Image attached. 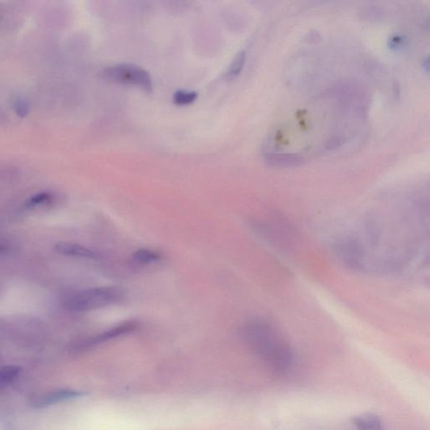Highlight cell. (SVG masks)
<instances>
[{
  "label": "cell",
  "mask_w": 430,
  "mask_h": 430,
  "mask_svg": "<svg viewBox=\"0 0 430 430\" xmlns=\"http://www.w3.org/2000/svg\"><path fill=\"white\" fill-rule=\"evenodd\" d=\"M353 424L357 430H384L380 418L372 412L356 416Z\"/></svg>",
  "instance_id": "ba28073f"
},
{
  "label": "cell",
  "mask_w": 430,
  "mask_h": 430,
  "mask_svg": "<svg viewBox=\"0 0 430 430\" xmlns=\"http://www.w3.org/2000/svg\"><path fill=\"white\" fill-rule=\"evenodd\" d=\"M265 163L274 168H290L300 167L304 159L295 153H270L265 156Z\"/></svg>",
  "instance_id": "8992f818"
},
{
  "label": "cell",
  "mask_w": 430,
  "mask_h": 430,
  "mask_svg": "<svg viewBox=\"0 0 430 430\" xmlns=\"http://www.w3.org/2000/svg\"><path fill=\"white\" fill-rule=\"evenodd\" d=\"M246 343L272 372L284 374L289 372L295 361V354L288 340L270 323L254 319L241 328Z\"/></svg>",
  "instance_id": "6da1fadb"
},
{
  "label": "cell",
  "mask_w": 430,
  "mask_h": 430,
  "mask_svg": "<svg viewBox=\"0 0 430 430\" xmlns=\"http://www.w3.org/2000/svg\"><path fill=\"white\" fill-rule=\"evenodd\" d=\"M20 369L14 365L0 368V390L6 389L18 380Z\"/></svg>",
  "instance_id": "9c48e42d"
},
{
  "label": "cell",
  "mask_w": 430,
  "mask_h": 430,
  "mask_svg": "<svg viewBox=\"0 0 430 430\" xmlns=\"http://www.w3.org/2000/svg\"><path fill=\"white\" fill-rule=\"evenodd\" d=\"M82 391L70 389H55L41 391L32 397L31 403L36 408H45L69 400L80 398Z\"/></svg>",
  "instance_id": "277c9868"
},
{
  "label": "cell",
  "mask_w": 430,
  "mask_h": 430,
  "mask_svg": "<svg viewBox=\"0 0 430 430\" xmlns=\"http://www.w3.org/2000/svg\"><path fill=\"white\" fill-rule=\"evenodd\" d=\"M55 250L62 255H70V257L87 259L97 258V255L93 250L79 244L72 243V242H58L55 245Z\"/></svg>",
  "instance_id": "52a82bcc"
},
{
  "label": "cell",
  "mask_w": 430,
  "mask_h": 430,
  "mask_svg": "<svg viewBox=\"0 0 430 430\" xmlns=\"http://www.w3.org/2000/svg\"><path fill=\"white\" fill-rule=\"evenodd\" d=\"M198 93L192 90H184L180 89L174 93L173 101L174 103L180 105H189L197 99Z\"/></svg>",
  "instance_id": "7c38bea8"
},
{
  "label": "cell",
  "mask_w": 430,
  "mask_h": 430,
  "mask_svg": "<svg viewBox=\"0 0 430 430\" xmlns=\"http://www.w3.org/2000/svg\"><path fill=\"white\" fill-rule=\"evenodd\" d=\"M140 328V323L135 321H130L121 323L116 327L112 328L109 330H106L100 335L93 336L92 338L85 340L83 342L79 344V348L86 349L95 346V344L102 342H107V340L120 337L123 335L133 333Z\"/></svg>",
  "instance_id": "5b68a950"
},
{
  "label": "cell",
  "mask_w": 430,
  "mask_h": 430,
  "mask_svg": "<svg viewBox=\"0 0 430 430\" xmlns=\"http://www.w3.org/2000/svg\"><path fill=\"white\" fill-rule=\"evenodd\" d=\"M6 247H4V246H2V245H0V253H4V251H6Z\"/></svg>",
  "instance_id": "5bb4252c"
},
{
  "label": "cell",
  "mask_w": 430,
  "mask_h": 430,
  "mask_svg": "<svg viewBox=\"0 0 430 430\" xmlns=\"http://www.w3.org/2000/svg\"><path fill=\"white\" fill-rule=\"evenodd\" d=\"M125 297V292L118 287H100L80 291L68 297L67 309L76 312H87L109 307L121 303Z\"/></svg>",
  "instance_id": "7a4b0ae2"
},
{
  "label": "cell",
  "mask_w": 430,
  "mask_h": 430,
  "mask_svg": "<svg viewBox=\"0 0 430 430\" xmlns=\"http://www.w3.org/2000/svg\"><path fill=\"white\" fill-rule=\"evenodd\" d=\"M104 78L114 83L135 85L150 92L152 79L150 74L142 67L131 63H117L109 66L102 72Z\"/></svg>",
  "instance_id": "3957f363"
},
{
  "label": "cell",
  "mask_w": 430,
  "mask_h": 430,
  "mask_svg": "<svg viewBox=\"0 0 430 430\" xmlns=\"http://www.w3.org/2000/svg\"><path fill=\"white\" fill-rule=\"evenodd\" d=\"M246 56V55L244 50L241 51V52L236 54V56L233 59L227 72V78L228 79H233L241 74L245 65Z\"/></svg>",
  "instance_id": "8fae6325"
},
{
  "label": "cell",
  "mask_w": 430,
  "mask_h": 430,
  "mask_svg": "<svg viewBox=\"0 0 430 430\" xmlns=\"http://www.w3.org/2000/svg\"><path fill=\"white\" fill-rule=\"evenodd\" d=\"M50 199V195L48 194H38L29 200V204L31 206H39V204L48 202Z\"/></svg>",
  "instance_id": "4fadbf2b"
},
{
  "label": "cell",
  "mask_w": 430,
  "mask_h": 430,
  "mask_svg": "<svg viewBox=\"0 0 430 430\" xmlns=\"http://www.w3.org/2000/svg\"><path fill=\"white\" fill-rule=\"evenodd\" d=\"M133 259L135 262L140 264H150L160 261L161 255L155 250L140 249L134 253Z\"/></svg>",
  "instance_id": "30bf717a"
}]
</instances>
